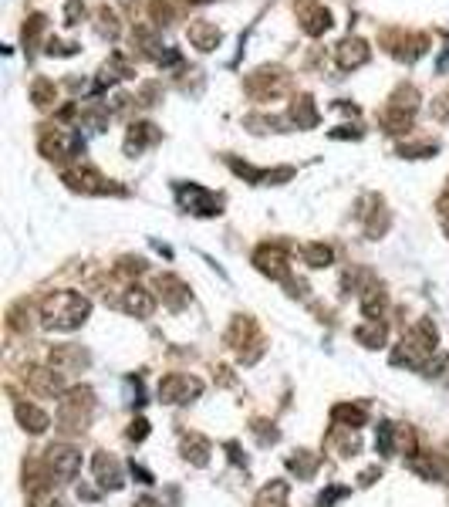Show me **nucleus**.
<instances>
[{"label":"nucleus","mask_w":449,"mask_h":507,"mask_svg":"<svg viewBox=\"0 0 449 507\" xmlns=\"http://www.w3.org/2000/svg\"><path fill=\"white\" fill-rule=\"evenodd\" d=\"M88 312H91V304L85 295H78V291H58V295H51V298L44 301L41 318L54 332H75L78 325H85Z\"/></svg>","instance_id":"1"},{"label":"nucleus","mask_w":449,"mask_h":507,"mask_svg":"<svg viewBox=\"0 0 449 507\" xmlns=\"http://www.w3.org/2000/svg\"><path fill=\"white\" fill-rule=\"evenodd\" d=\"M200 392H203V382L196 376H186V372H169V376H162V382H159V399L169 406L190 403Z\"/></svg>","instance_id":"2"},{"label":"nucleus","mask_w":449,"mask_h":507,"mask_svg":"<svg viewBox=\"0 0 449 507\" xmlns=\"http://www.w3.org/2000/svg\"><path fill=\"white\" fill-rule=\"evenodd\" d=\"M91 416V389H71L68 399H61V409H58V419L64 426L81 429Z\"/></svg>","instance_id":"3"},{"label":"nucleus","mask_w":449,"mask_h":507,"mask_svg":"<svg viewBox=\"0 0 449 507\" xmlns=\"http://www.w3.org/2000/svg\"><path fill=\"white\" fill-rule=\"evenodd\" d=\"M48 467L54 470V477L75 481L78 470H81V454H78L75 446H68V443H54L51 450H48Z\"/></svg>","instance_id":"4"},{"label":"nucleus","mask_w":449,"mask_h":507,"mask_svg":"<svg viewBox=\"0 0 449 507\" xmlns=\"http://www.w3.org/2000/svg\"><path fill=\"white\" fill-rule=\"evenodd\" d=\"M180 203L182 207H190L192 213H203V217L220 213V196L206 193L203 186H180Z\"/></svg>","instance_id":"5"},{"label":"nucleus","mask_w":449,"mask_h":507,"mask_svg":"<svg viewBox=\"0 0 449 507\" xmlns=\"http://www.w3.org/2000/svg\"><path fill=\"white\" fill-rule=\"evenodd\" d=\"M91 467H95V481L102 483L105 491H118L122 487V467H118V460H112L108 454H98Z\"/></svg>","instance_id":"6"},{"label":"nucleus","mask_w":449,"mask_h":507,"mask_svg":"<svg viewBox=\"0 0 449 507\" xmlns=\"http://www.w3.org/2000/svg\"><path fill=\"white\" fill-rule=\"evenodd\" d=\"M254 264L260 267L264 274H270V277H277V281H284L287 277V257H284L277 247H260L254 254Z\"/></svg>","instance_id":"7"},{"label":"nucleus","mask_w":449,"mask_h":507,"mask_svg":"<svg viewBox=\"0 0 449 507\" xmlns=\"http://www.w3.org/2000/svg\"><path fill=\"white\" fill-rule=\"evenodd\" d=\"M51 365L58 372H68V369H85L88 365V352L78 349V345H58L51 352Z\"/></svg>","instance_id":"8"},{"label":"nucleus","mask_w":449,"mask_h":507,"mask_svg":"<svg viewBox=\"0 0 449 507\" xmlns=\"http://www.w3.org/2000/svg\"><path fill=\"white\" fill-rule=\"evenodd\" d=\"M159 291H162V298H166V304L172 308V312H180L182 304L190 301L186 285H182L180 277H172V274H162V277H159Z\"/></svg>","instance_id":"9"},{"label":"nucleus","mask_w":449,"mask_h":507,"mask_svg":"<svg viewBox=\"0 0 449 507\" xmlns=\"http://www.w3.org/2000/svg\"><path fill=\"white\" fill-rule=\"evenodd\" d=\"M122 308H125L128 314H135V318H149L155 308V301L149 291H142V287H132V291H125V298H122Z\"/></svg>","instance_id":"10"},{"label":"nucleus","mask_w":449,"mask_h":507,"mask_svg":"<svg viewBox=\"0 0 449 507\" xmlns=\"http://www.w3.org/2000/svg\"><path fill=\"white\" fill-rule=\"evenodd\" d=\"M27 379H31V389L41 392V396H58L61 392V376L51 372V369H31Z\"/></svg>","instance_id":"11"},{"label":"nucleus","mask_w":449,"mask_h":507,"mask_svg":"<svg viewBox=\"0 0 449 507\" xmlns=\"http://www.w3.org/2000/svg\"><path fill=\"white\" fill-rule=\"evenodd\" d=\"M17 419L24 423V429H31V433H44V429L51 426V416L48 413H41L38 406H31V403H17Z\"/></svg>","instance_id":"12"},{"label":"nucleus","mask_w":449,"mask_h":507,"mask_svg":"<svg viewBox=\"0 0 449 507\" xmlns=\"http://www.w3.org/2000/svg\"><path fill=\"white\" fill-rule=\"evenodd\" d=\"M385 291L382 287H365V291H361V314H365V318H368V322H378V318H382V312H385Z\"/></svg>","instance_id":"13"},{"label":"nucleus","mask_w":449,"mask_h":507,"mask_svg":"<svg viewBox=\"0 0 449 507\" xmlns=\"http://www.w3.org/2000/svg\"><path fill=\"white\" fill-rule=\"evenodd\" d=\"M331 419L338 423V426H345V429H358L365 426V409L361 406H351V403H341V406H334L331 409Z\"/></svg>","instance_id":"14"},{"label":"nucleus","mask_w":449,"mask_h":507,"mask_svg":"<svg viewBox=\"0 0 449 507\" xmlns=\"http://www.w3.org/2000/svg\"><path fill=\"white\" fill-rule=\"evenodd\" d=\"M338 61H341V68H358L368 61V48H365L361 41H345V44L338 48Z\"/></svg>","instance_id":"15"},{"label":"nucleus","mask_w":449,"mask_h":507,"mask_svg":"<svg viewBox=\"0 0 449 507\" xmlns=\"http://www.w3.org/2000/svg\"><path fill=\"white\" fill-rule=\"evenodd\" d=\"M182 450H186V460H192L196 467H206V464H210V443H206L203 436L190 433V436L182 440Z\"/></svg>","instance_id":"16"},{"label":"nucleus","mask_w":449,"mask_h":507,"mask_svg":"<svg viewBox=\"0 0 449 507\" xmlns=\"http://www.w3.org/2000/svg\"><path fill=\"white\" fill-rule=\"evenodd\" d=\"M287 483L284 481H270L260 494H257V507H284V501H287Z\"/></svg>","instance_id":"17"},{"label":"nucleus","mask_w":449,"mask_h":507,"mask_svg":"<svg viewBox=\"0 0 449 507\" xmlns=\"http://www.w3.org/2000/svg\"><path fill=\"white\" fill-rule=\"evenodd\" d=\"M159 139V132H155V126H132V132H128V143L125 149L128 153H139L142 145H149Z\"/></svg>","instance_id":"18"},{"label":"nucleus","mask_w":449,"mask_h":507,"mask_svg":"<svg viewBox=\"0 0 449 507\" xmlns=\"http://www.w3.org/2000/svg\"><path fill=\"white\" fill-rule=\"evenodd\" d=\"M318 464H321V460H318V456H314V454H308V450H301V454H297V456H287V467L294 470L297 477H304V481H308L311 473L318 470Z\"/></svg>","instance_id":"19"},{"label":"nucleus","mask_w":449,"mask_h":507,"mask_svg":"<svg viewBox=\"0 0 449 507\" xmlns=\"http://www.w3.org/2000/svg\"><path fill=\"white\" fill-rule=\"evenodd\" d=\"M355 338H358L361 345H368V349H378L385 342V325L382 322H368V325L355 328Z\"/></svg>","instance_id":"20"},{"label":"nucleus","mask_w":449,"mask_h":507,"mask_svg":"<svg viewBox=\"0 0 449 507\" xmlns=\"http://www.w3.org/2000/svg\"><path fill=\"white\" fill-rule=\"evenodd\" d=\"M190 38L203 48V51H210V48H217L220 44V31L217 27H210V24H196V27H190Z\"/></svg>","instance_id":"21"},{"label":"nucleus","mask_w":449,"mask_h":507,"mask_svg":"<svg viewBox=\"0 0 449 507\" xmlns=\"http://www.w3.org/2000/svg\"><path fill=\"white\" fill-rule=\"evenodd\" d=\"M304 260H308L311 267H328L334 260V250L328 244H311V247H304Z\"/></svg>","instance_id":"22"},{"label":"nucleus","mask_w":449,"mask_h":507,"mask_svg":"<svg viewBox=\"0 0 449 507\" xmlns=\"http://www.w3.org/2000/svg\"><path fill=\"white\" fill-rule=\"evenodd\" d=\"M392 443H396V426L392 423H382L378 426V436H375V446H378V454H392Z\"/></svg>","instance_id":"23"},{"label":"nucleus","mask_w":449,"mask_h":507,"mask_svg":"<svg viewBox=\"0 0 449 507\" xmlns=\"http://www.w3.org/2000/svg\"><path fill=\"white\" fill-rule=\"evenodd\" d=\"M149 436V423L145 419H132V426H128V440H145Z\"/></svg>","instance_id":"24"},{"label":"nucleus","mask_w":449,"mask_h":507,"mask_svg":"<svg viewBox=\"0 0 449 507\" xmlns=\"http://www.w3.org/2000/svg\"><path fill=\"white\" fill-rule=\"evenodd\" d=\"M254 433L260 436V443H274V440H277V429H274V426L267 429V423H254Z\"/></svg>","instance_id":"25"},{"label":"nucleus","mask_w":449,"mask_h":507,"mask_svg":"<svg viewBox=\"0 0 449 507\" xmlns=\"http://www.w3.org/2000/svg\"><path fill=\"white\" fill-rule=\"evenodd\" d=\"M375 477H378V470H365V473H361V483H375Z\"/></svg>","instance_id":"26"}]
</instances>
